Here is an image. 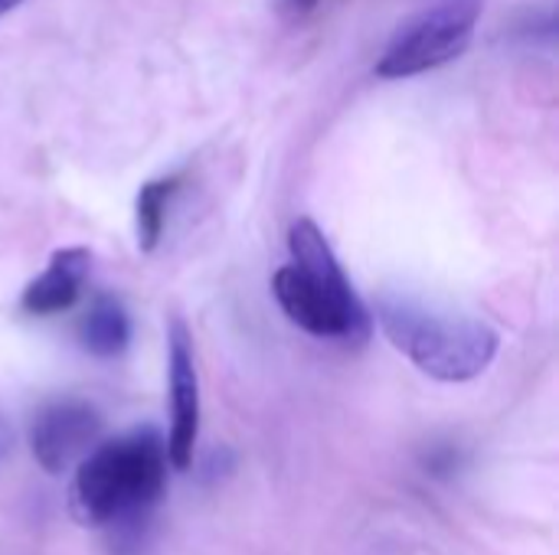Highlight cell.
Listing matches in <instances>:
<instances>
[{
  "instance_id": "obj_10",
  "label": "cell",
  "mask_w": 559,
  "mask_h": 555,
  "mask_svg": "<svg viewBox=\"0 0 559 555\" xmlns=\"http://www.w3.org/2000/svg\"><path fill=\"white\" fill-rule=\"evenodd\" d=\"M285 3H288V7H292L295 13H308V10H311V7H314L318 0H285Z\"/></svg>"
},
{
  "instance_id": "obj_9",
  "label": "cell",
  "mask_w": 559,
  "mask_h": 555,
  "mask_svg": "<svg viewBox=\"0 0 559 555\" xmlns=\"http://www.w3.org/2000/svg\"><path fill=\"white\" fill-rule=\"evenodd\" d=\"M183 177L170 173V177H157L147 180L138 190L134 200V226H138V245L141 252H154L160 236H164V222H167V203L174 200V193L180 190Z\"/></svg>"
},
{
  "instance_id": "obj_1",
  "label": "cell",
  "mask_w": 559,
  "mask_h": 555,
  "mask_svg": "<svg viewBox=\"0 0 559 555\" xmlns=\"http://www.w3.org/2000/svg\"><path fill=\"white\" fill-rule=\"evenodd\" d=\"M292 262L272 275V294L285 317L318 340L367 343L373 317L344 275L331 242L311 219L288 229Z\"/></svg>"
},
{
  "instance_id": "obj_7",
  "label": "cell",
  "mask_w": 559,
  "mask_h": 555,
  "mask_svg": "<svg viewBox=\"0 0 559 555\" xmlns=\"http://www.w3.org/2000/svg\"><path fill=\"white\" fill-rule=\"evenodd\" d=\"M92 272V252L82 245H69V249H56L49 255V265L43 268L39 278H33L23 294H20V307L33 317H52L69 311Z\"/></svg>"
},
{
  "instance_id": "obj_8",
  "label": "cell",
  "mask_w": 559,
  "mask_h": 555,
  "mask_svg": "<svg viewBox=\"0 0 559 555\" xmlns=\"http://www.w3.org/2000/svg\"><path fill=\"white\" fill-rule=\"evenodd\" d=\"M82 347L92 353V357H102V360H111V357H121L131 343V317L128 311L121 307L118 298L111 294H102L92 301L88 314L82 317Z\"/></svg>"
},
{
  "instance_id": "obj_2",
  "label": "cell",
  "mask_w": 559,
  "mask_h": 555,
  "mask_svg": "<svg viewBox=\"0 0 559 555\" xmlns=\"http://www.w3.org/2000/svg\"><path fill=\"white\" fill-rule=\"evenodd\" d=\"M167 442L154 429L95 445L72 478L69 510L85 527H111L151 510L167 487Z\"/></svg>"
},
{
  "instance_id": "obj_11",
  "label": "cell",
  "mask_w": 559,
  "mask_h": 555,
  "mask_svg": "<svg viewBox=\"0 0 559 555\" xmlns=\"http://www.w3.org/2000/svg\"><path fill=\"white\" fill-rule=\"evenodd\" d=\"M10 10H13V7H10L7 0H0V16H3V13H10Z\"/></svg>"
},
{
  "instance_id": "obj_4",
  "label": "cell",
  "mask_w": 559,
  "mask_h": 555,
  "mask_svg": "<svg viewBox=\"0 0 559 555\" xmlns=\"http://www.w3.org/2000/svg\"><path fill=\"white\" fill-rule=\"evenodd\" d=\"M478 16L481 0H436L390 39L373 72L380 79H413L459 59L475 36Z\"/></svg>"
},
{
  "instance_id": "obj_5",
  "label": "cell",
  "mask_w": 559,
  "mask_h": 555,
  "mask_svg": "<svg viewBox=\"0 0 559 555\" xmlns=\"http://www.w3.org/2000/svg\"><path fill=\"white\" fill-rule=\"evenodd\" d=\"M102 415L82 399H59L36 412L29 425V448L43 471L66 474L75 468L98 442Z\"/></svg>"
},
{
  "instance_id": "obj_3",
  "label": "cell",
  "mask_w": 559,
  "mask_h": 555,
  "mask_svg": "<svg viewBox=\"0 0 559 555\" xmlns=\"http://www.w3.org/2000/svg\"><path fill=\"white\" fill-rule=\"evenodd\" d=\"M377 324L416 370L439 383L478 379L501 347L498 330L485 321L442 314L403 291L377 298Z\"/></svg>"
},
{
  "instance_id": "obj_6",
  "label": "cell",
  "mask_w": 559,
  "mask_h": 555,
  "mask_svg": "<svg viewBox=\"0 0 559 555\" xmlns=\"http://www.w3.org/2000/svg\"><path fill=\"white\" fill-rule=\"evenodd\" d=\"M170 435L167 458L177 471H187L200 438V376L193 360V337L180 317L170 321Z\"/></svg>"
}]
</instances>
